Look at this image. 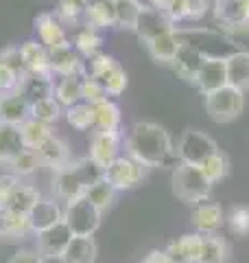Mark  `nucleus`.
Segmentation results:
<instances>
[{
	"label": "nucleus",
	"mask_w": 249,
	"mask_h": 263,
	"mask_svg": "<svg viewBox=\"0 0 249 263\" xmlns=\"http://www.w3.org/2000/svg\"><path fill=\"white\" fill-rule=\"evenodd\" d=\"M101 84H103V88H105L107 97H118V95H122L125 90H127L129 77H127V72H125V70L120 68V64H118L112 72H107V75L101 79Z\"/></svg>",
	"instance_id": "79ce46f5"
},
{
	"label": "nucleus",
	"mask_w": 249,
	"mask_h": 263,
	"mask_svg": "<svg viewBox=\"0 0 249 263\" xmlns=\"http://www.w3.org/2000/svg\"><path fill=\"white\" fill-rule=\"evenodd\" d=\"M83 77L86 75H68L61 77L55 84V99L59 101L61 108H70V105H77L83 101L81 90H83Z\"/></svg>",
	"instance_id": "c85d7f7f"
},
{
	"label": "nucleus",
	"mask_w": 249,
	"mask_h": 263,
	"mask_svg": "<svg viewBox=\"0 0 249 263\" xmlns=\"http://www.w3.org/2000/svg\"><path fill=\"white\" fill-rule=\"evenodd\" d=\"M164 13L173 24L181 22V20H188V0H173L171 7Z\"/></svg>",
	"instance_id": "09e8293b"
},
{
	"label": "nucleus",
	"mask_w": 249,
	"mask_h": 263,
	"mask_svg": "<svg viewBox=\"0 0 249 263\" xmlns=\"http://www.w3.org/2000/svg\"><path fill=\"white\" fill-rule=\"evenodd\" d=\"M199 167H201V171L205 174V178L210 180L212 184L221 182V180L230 174V160H227V156L223 154L221 149H219L217 154H212L210 158H205L201 164H199Z\"/></svg>",
	"instance_id": "4c0bfd02"
},
{
	"label": "nucleus",
	"mask_w": 249,
	"mask_h": 263,
	"mask_svg": "<svg viewBox=\"0 0 249 263\" xmlns=\"http://www.w3.org/2000/svg\"><path fill=\"white\" fill-rule=\"evenodd\" d=\"M118 149H120V132L94 129L92 138H90L88 158L92 160L101 171H105L116 158H118Z\"/></svg>",
	"instance_id": "6e6552de"
},
{
	"label": "nucleus",
	"mask_w": 249,
	"mask_h": 263,
	"mask_svg": "<svg viewBox=\"0 0 249 263\" xmlns=\"http://www.w3.org/2000/svg\"><path fill=\"white\" fill-rule=\"evenodd\" d=\"M81 97H83V101H86V103L96 105V103L105 101V99H107V92H105V88H103L101 81L94 79V77H90V75H86V77H83Z\"/></svg>",
	"instance_id": "a18cd8bd"
},
{
	"label": "nucleus",
	"mask_w": 249,
	"mask_h": 263,
	"mask_svg": "<svg viewBox=\"0 0 249 263\" xmlns=\"http://www.w3.org/2000/svg\"><path fill=\"white\" fill-rule=\"evenodd\" d=\"M22 149H24V143L20 136V127L0 121V167L9 164Z\"/></svg>",
	"instance_id": "a878e982"
},
{
	"label": "nucleus",
	"mask_w": 249,
	"mask_h": 263,
	"mask_svg": "<svg viewBox=\"0 0 249 263\" xmlns=\"http://www.w3.org/2000/svg\"><path fill=\"white\" fill-rule=\"evenodd\" d=\"M31 119V103L24 99L18 90L7 92L0 97V121L9 125H22L24 121Z\"/></svg>",
	"instance_id": "f3484780"
},
{
	"label": "nucleus",
	"mask_w": 249,
	"mask_h": 263,
	"mask_svg": "<svg viewBox=\"0 0 249 263\" xmlns=\"http://www.w3.org/2000/svg\"><path fill=\"white\" fill-rule=\"evenodd\" d=\"M208 0H188V20H199L208 13Z\"/></svg>",
	"instance_id": "3c124183"
},
{
	"label": "nucleus",
	"mask_w": 249,
	"mask_h": 263,
	"mask_svg": "<svg viewBox=\"0 0 249 263\" xmlns=\"http://www.w3.org/2000/svg\"><path fill=\"white\" fill-rule=\"evenodd\" d=\"M29 233H33L31 224H29V215L3 211V233H0V239H5V241H22Z\"/></svg>",
	"instance_id": "2f4dec72"
},
{
	"label": "nucleus",
	"mask_w": 249,
	"mask_h": 263,
	"mask_svg": "<svg viewBox=\"0 0 249 263\" xmlns=\"http://www.w3.org/2000/svg\"><path fill=\"white\" fill-rule=\"evenodd\" d=\"M227 228L234 237H249V204L232 206L227 213Z\"/></svg>",
	"instance_id": "a19ab883"
},
{
	"label": "nucleus",
	"mask_w": 249,
	"mask_h": 263,
	"mask_svg": "<svg viewBox=\"0 0 249 263\" xmlns=\"http://www.w3.org/2000/svg\"><path fill=\"white\" fill-rule=\"evenodd\" d=\"M179 48H181V40H179V35H177L175 31L164 33V35L151 40V42H147L149 55H151L155 62H166V64L175 62Z\"/></svg>",
	"instance_id": "393cba45"
},
{
	"label": "nucleus",
	"mask_w": 249,
	"mask_h": 263,
	"mask_svg": "<svg viewBox=\"0 0 249 263\" xmlns=\"http://www.w3.org/2000/svg\"><path fill=\"white\" fill-rule=\"evenodd\" d=\"M37 158H39V164L42 167H48L55 171H59L61 167H66L72 158H70V149H68V143L64 141L59 136H51L44 145L37 147Z\"/></svg>",
	"instance_id": "4468645a"
},
{
	"label": "nucleus",
	"mask_w": 249,
	"mask_h": 263,
	"mask_svg": "<svg viewBox=\"0 0 249 263\" xmlns=\"http://www.w3.org/2000/svg\"><path fill=\"white\" fill-rule=\"evenodd\" d=\"M0 97H3V92H0Z\"/></svg>",
	"instance_id": "bf43d9fd"
},
{
	"label": "nucleus",
	"mask_w": 249,
	"mask_h": 263,
	"mask_svg": "<svg viewBox=\"0 0 249 263\" xmlns=\"http://www.w3.org/2000/svg\"><path fill=\"white\" fill-rule=\"evenodd\" d=\"M171 186H173V193H175L177 200L186 202V204H195L197 206V204L210 200V193H212L214 184L205 178L201 167L179 162L177 167L173 169Z\"/></svg>",
	"instance_id": "7ed1b4c3"
},
{
	"label": "nucleus",
	"mask_w": 249,
	"mask_h": 263,
	"mask_svg": "<svg viewBox=\"0 0 249 263\" xmlns=\"http://www.w3.org/2000/svg\"><path fill=\"white\" fill-rule=\"evenodd\" d=\"M48 60H51L53 75H59V77L86 75V64L81 62V57L72 48V44L64 46V48H55V51H48Z\"/></svg>",
	"instance_id": "2eb2a0df"
},
{
	"label": "nucleus",
	"mask_w": 249,
	"mask_h": 263,
	"mask_svg": "<svg viewBox=\"0 0 249 263\" xmlns=\"http://www.w3.org/2000/svg\"><path fill=\"white\" fill-rule=\"evenodd\" d=\"M205 60V55L199 51V48H195L193 44H186V42H181V48H179V53L175 57V70H177V75L181 79H186V81H193L195 75L199 72V68H201V64Z\"/></svg>",
	"instance_id": "b1692460"
},
{
	"label": "nucleus",
	"mask_w": 249,
	"mask_h": 263,
	"mask_svg": "<svg viewBox=\"0 0 249 263\" xmlns=\"http://www.w3.org/2000/svg\"><path fill=\"white\" fill-rule=\"evenodd\" d=\"M245 108V92L234 86H223L214 92L205 95V112L214 123H232L236 121Z\"/></svg>",
	"instance_id": "20e7f679"
},
{
	"label": "nucleus",
	"mask_w": 249,
	"mask_h": 263,
	"mask_svg": "<svg viewBox=\"0 0 249 263\" xmlns=\"http://www.w3.org/2000/svg\"><path fill=\"white\" fill-rule=\"evenodd\" d=\"M72 237L74 235L70 233V228L66 226V221L61 219L59 224H55V226L42 230V233L35 235V250L44 259H57L59 261V257L64 254V250L68 248Z\"/></svg>",
	"instance_id": "1a4fd4ad"
},
{
	"label": "nucleus",
	"mask_w": 249,
	"mask_h": 263,
	"mask_svg": "<svg viewBox=\"0 0 249 263\" xmlns=\"http://www.w3.org/2000/svg\"><path fill=\"white\" fill-rule=\"evenodd\" d=\"M144 174H147V167H142L140 162L129 158V156H118V158L103 171V178L116 191H129V189H134L142 182Z\"/></svg>",
	"instance_id": "0eeeda50"
},
{
	"label": "nucleus",
	"mask_w": 249,
	"mask_h": 263,
	"mask_svg": "<svg viewBox=\"0 0 249 263\" xmlns=\"http://www.w3.org/2000/svg\"><path fill=\"white\" fill-rule=\"evenodd\" d=\"M217 3H223V0H214V5H217Z\"/></svg>",
	"instance_id": "4d7b16f0"
},
{
	"label": "nucleus",
	"mask_w": 249,
	"mask_h": 263,
	"mask_svg": "<svg viewBox=\"0 0 249 263\" xmlns=\"http://www.w3.org/2000/svg\"><path fill=\"white\" fill-rule=\"evenodd\" d=\"M24 66H27L29 72H35V75H44V77H55L51 70V60H48V51L44 48V44L39 40H27L20 46Z\"/></svg>",
	"instance_id": "aec40b11"
},
{
	"label": "nucleus",
	"mask_w": 249,
	"mask_h": 263,
	"mask_svg": "<svg viewBox=\"0 0 249 263\" xmlns=\"http://www.w3.org/2000/svg\"><path fill=\"white\" fill-rule=\"evenodd\" d=\"M83 197L90 202V204H94V206L105 213L107 209L112 206V202H114V197H116V189L107 182L105 178H98L96 182H92L88 186V191L83 193Z\"/></svg>",
	"instance_id": "72a5a7b5"
},
{
	"label": "nucleus",
	"mask_w": 249,
	"mask_h": 263,
	"mask_svg": "<svg viewBox=\"0 0 249 263\" xmlns=\"http://www.w3.org/2000/svg\"><path fill=\"white\" fill-rule=\"evenodd\" d=\"M193 84L201 90L203 95H210V92H214V90L227 86V64H225V57L205 55V60L201 64V68H199V72L195 75Z\"/></svg>",
	"instance_id": "9d476101"
},
{
	"label": "nucleus",
	"mask_w": 249,
	"mask_h": 263,
	"mask_svg": "<svg viewBox=\"0 0 249 263\" xmlns=\"http://www.w3.org/2000/svg\"><path fill=\"white\" fill-rule=\"evenodd\" d=\"M96 254L98 246L94 237H72L59 257V263H96Z\"/></svg>",
	"instance_id": "4be33fe9"
},
{
	"label": "nucleus",
	"mask_w": 249,
	"mask_h": 263,
	"mask_svg": "<svg viewBox=\"0 0 249 263\" xmlns=\"http://www.w3.org/2000/svg\"><path fill=\"white\" fill-rule=\"evenodd\" d=\"M98 3H105V0H88V7L90 5H98Z\"/></svg>",
	"instance_id": "5fc2aeb1"
},
{
	"label": "nucleus",
	"mask_w": 249,
	"mask_h": 263,
	"mask_svg": "<svg viewBox=\"0 0 249 263\" xmlns=\"http://www.w3.org/2000/svg\"><path fill=\"white\" fill-rule=\"evenodd\" d=\"M0 64L7 66V68H11L15 70L18 75H27V66H24V60H22V53H20V48H15V46H7L0 51Z\"/></svg>",
	"instance_id": "49530a36"
},
{
	"label": "nucleus",
	"mask_w": 249,
	"mask_h": 263,
	"mask_svg": "<svg viewBox=\"0 0 249 263\" xmlns=\"http://www.w3.org/2000/svg\"><path fill=\"white\" fill-rule=\"evenodd\" d=\"M61 219H64V209L55 200H39L29 213V224H31L33 235L59 224Z\"/></svg>",
	"instance_id": "6ab92c4d"
},
{
	"label": "nucleus",
	"mask_w": 249,
	"mask_h": 263,
	"mask_svg": "<svg viewBox=\"0 0 249 263\" xmlns=\"http://www.w3.org/2000/svg\"><path fill=\"white\" fill-rule=\"evenodd\" d=\"M227 64V84L240 92L249 90V51H236L225 57Z\"/></svg>",
	"instance_id": "5701e85b"
},
{
	"label": "nucleus",
	"mask_w": 249,
	"mask_h": 263,
	"mask_svg": "<svg viewBox=\"0 0 249 263\" xmlns=\"http://www.w3.org/2000/svg\"><path fill=\"white\" fill-rule=\"evenodd\" d=\"M199 250H201V235L199 233H186L177 237L175 241L166 246V254L173 263H197Z\"/></svg>",
	"instance_id": "a211bd4d"
},
{
	"label": "nucleus",
	"mask_w": 249,
	"mask_h": 263,
	"mask_svg": "<svg viewBox=\"0 0 249 263\" xmlns=\"http://www.w3.org/2000/svg\"><path fill=\"white\" fill-rule=\"evenodd\" d=\"M94 129H103V132H118L120 127V108L110 99L96 103L94 105Z\"/></svg>",
	"instance_id": "473e14b6"
},
{
	"label": "nucleus",
	"mask_w": 249,
	"mask_h": 263,
	"mask_svg": "<svg viewBox=\"0 0 249 263\" xmlns=\"http://www.w3.org/2000/svg\"><path fill=\"white\" fill-rule=\"evenodd\" d=\"M20 136L27 149H37L39 145H44L55 134H53V125H46V123L37 119H29L20 125Z\"/></svg>",
	"instance_id": "7c9ffc66"
},
{
	"label": "nucleus",
	"mask_w": 249,
	"mask_h": 263,
	"mask_svg": "<svg viewBox=\"0 0 249 263\" xmlns=\"http://www.w3.org/2000/svg\"><path fill=\"white\" fill-rule=\"evenodd\" d=\"M101 46H103V37L98 35V31H94V29L86 27L74 35V48H77L81 55H86L88 60H92L94 55H98Z\"/></svg>",
	"instance_id": "ea45409f"
},
{
	"label": "nucleus",
	"mask_w": 249,
	"mask_h": 263,
	"mask_svg": "<svg viewBox=\"0 0 249 263\" xmlns=\"http://www.w3.org/2000/svg\"><path fill=\"white\" fill-rule=\"evenodd\" d=\"M20 79L22 75H18L15 70L7 68V66L0 64V92L7 95V92H15L20 86Z\"/></svg>",
	"instance_id": "de8ad7c7"
},
{
	"label": "nucleus",
	"mask_w": 249,
	"mask_h": 263,
	"mask_svg": "<svg viewBox=\"0 0 249 263\" xmlns=\"http://www.w3.org/2000/svg\"><path fill=\"white\" fill-rule=\"evenodd\" d=\"M214 13L225 24L245 27L249 24V0H223L214 5Z\"/></svg>",
	"instance_id": "cd10ccee"
},
{
	"label": "nucleus",
	"mask_w": 249,
	"mask_h": 263,
	"mask_svg": "<svg viewBox=\"0 0 249 263\" xmlns=\"http://www.w3.org/2000/svg\"><path fill=\"white\" fill-rule=\"evenodd\" d=\"M98 178H103V171L90 158L70 160L66 167L53 174V191L59 200L70 202L77 200V197H83L88 186L96 182Z\"/></svg>",
	"instance_id": "f03ea898"
},
{
	"label": "nucleus",
	"mask_w": 249,
	"mask_h": 263,
	"mask_svg": "<svg viewBox=\"0 0 249 263\" xmlns=\"http://www.w3.org/2000/svg\"><path fill=\"white\" fill-rule=\"evenodd\" d=\"M114 3H120V0H114Z\"/></svg>",
	"instance_id": "13d9d810"
},
{
	"label": "nucleus",
	"mask_w": 249,
	"mask_h": 263,
	"mask_svg": "<svg viewBox=\"0 0 249 263\" xmlns=\"http://www.w3.org/2000/svg\"><path fill=\"white\" fill-rule=\"evenodd\" d=\"M18 92L27 99L29 103H35V101H39V99H48V97L55 95V81H53V77L27 72V75L20 79Z\"/></svg>",
	"instance_id": "412c9836"
},
{
	"label": "nucleus",
	"mask_w": 249,
	"mask_h": 263,
	"mask_svg": "<svg viewBox=\"0 0 249 263\" xmlns=\"http://www.w3.org/2000/svg\"><path fill=\"white\" fill-rule=\"evenodd\" d=\"M42 200V195L35 186L31 184H18L13 186L9 195L3 200L0 204V211H7V213H22V215H29L31 209L35 206V204Z\"/></svg>",
	"instance_id": "dca6fc26"
},
{
	"label": "nucleus",
	"mask_w": 249,
	"mask_h": 263,
	"mask_svg": "<svg viewBox=\"0 0 249 263\" xmlns=\"http://www.w3.org/2000/svg\"><path fill=\"white\" fill-rule=\"evenodd\" d=\"M86 27L88 29H107V27H116V5L114 0H105V3H98V5H90L86 13Z\"/></svg>",
	"instance_id": "c756f323"
},
{
	"label": "nucleus",
	"mask_w": 249,
	"mask_h": 263,
	"mask_svg": "<svg viewBox=\"0 0 249 263\" xmlns=\"http://www.w3.org/2000/svg\"><path fill=\"white\" fill-rule=\"evenodd\" d=\"M177 160L179 162H186V164H201L205 158H210L212 154L219 152V145L212 136H208L205 132L201 129H195V127H188L184 129V134L179 136L177 141Z\"/></svg>",
	"instance_id": "423d86ee"
},
{
	"label": "nucleus",
	"mask_w": 249,
	"mask_h": 263,
	"mask_svg": "<svg viewBox=\"0 0 249 263\" xmlns=\"http://www.w3.org/2000/svg\"><path fill=\"white\" fill-rule=\"evenodd\" d=\"M114 5H116V27L136 31L140 11H142L144 5L140 0H120V3H114Z\"/></svg>",
	"instance_id": "c9c22d12"
},
{
	"label": "nucleus",
	"mask_w": 249,
	"mask_h": 263,
	"mask_svg": "<svg viewBox=\"0 0 249 263\" xmlns=\"http://www.w3.org/2000/svg\"><path fill=\"white\" fill-rule=\"evenodd\" d=\"M35 31H37V37H39V42L44 44L46 51H55V48H64V46L72 44L68 35H66L61 22L57 20L53 13H39L35 18Z\"/></svg>",
	"instance_id": "f8f14e48"
},
{
	"label": "nucleus",
	"mask_w": 249,
	"mask_h": 263,
	"mask_svg": "<svg viewBox=\"0 0 249 263\" xmlns=\"http://www.w3.org/2000/svg\"><path fill=\"white\" fill-rule=\"evenodd\" d=\"M31 119H37L46 125H53L61 119V105L55 97H48V99H39V101L31 103Z\"/></svg>",
	"instance_id": "e433bc0d"
},
{
	"label": "nucleus",
	"mask_w": 249,
	"mask_h": 263,
	"mask_svg": "<svg viewBox=\"0 0 249 263\" xmlns=\"http://www.w3.org/2000/svg\"><path fill=\"white\" fill-rule=\"evenodd\" d=\"M230 259V246L221 235L210 233L201 235V250H199L197 263H227Z\"/></svg>",
	"instance_id": "bb28decb"
},
{
	"label": "nucleus",
	"mask_w": 249,
	"mask_h": 263,
	"mask_svg": "<svg viewBox=\"0 0 249 263\" xmlns=\"http://www.w3.org/2000/svg\"><path fill=\"white\" fill-rule=\"evenodd\" d=\"M116 66H118V62H116L112 55L98 53V55H94L92 60H90V66H88L86 75H90V77H94V79L101 81L107 75V72H112L116 68Z\"/></svg>",
	"instance_id": "c03bdc74"
},
{
	"label": "nucleus",
	"mask_w": 249,
	"mask_h": 263,
	"mask_svg": "<svg viewBox=\"0 0 249 263\" xmlns=\"http://www.w3.org/2000/svg\"><path fill=\"white\" fill-rule=\"evenodd\" d=\"M142 263H173V261L169 259V254H166L164 250H151L142 259Z\"/></svg>",
	"instance_id": "603ef678"
},
{
	"label": "nucleus",
	"mask_w": 249,
	"mask_h": 263,
	"mask_svg": "<svg viewBox=\"0 0 249 263\" xmlns=\"http://www.w3.org/2000/svg\"><path fill=\"white\" fill-rule=\"evenodd\" d=\"M7 167L11 169L13 176L24 178V176H33L42 167V164H39V158H37V152L35 149H27V147H24V149L15 156V158L7 164Z\"/></svg>",
	"instance_id": "58836bf2"
},
{
	"label": "nucleus",
	"mask_w": 249,
	"mask_h": 263,
	"mask_svg": "<svg viewBox=\"0 0 249 263\" xmlns=\"http://www.w3.org/2000/svg\"><path fill=\"white\" fill-rule=\"evenodd\" d=\"M175 31L173 22L166 18L164 11H157L153 7H142L140 11V18H138V27H136V33L142 42H151V40L164 35V33H171Z\"/></svg>",
	"instance_id": "9b49d317"
},
{
	"label": "nucleus",
	"mask_w": 249,
	"mask_h": 263,
	"mask_svg": "<svg viewBox=\"0 0 249 263\" xmlns=\"http://www.w3.org/2000/svg\"><path fill=\"white\" fill-rule=\"evenodd\" d=\"M190 221H193V226L199 235H210L221 228V224L225 221V213H223L221 204L205 200L195 206L193 215H190Z\"/></svg>",
	"instance_id": "ddd939ff"
},
{
	"label": "nucleus",
	"mask_w": 249,
	"mask_h": 263,
	"mask_svg": "<svg viewBox=\"0 0 249 263\" xmlns=\"http://www.w3.org/2000/svg\"><path fill=\"white\" fill-rule=\"evenodd\" d=\"M7 263H46V259L42 257L37 250H29V248H20L18 252H13Z\"/></svg>",
	"instance_id": "8fccbe9b"
},
{
	"label": "nucleus",
	"mask_w": 249,
	"mask_h": 263,
	"mask_svg": "<svg viewBox=\"0 0 249 263\" xmlns=\"http://www.w3.org/2000/svg\"><path fill=\"white\" fill-rule=\"evenodd\" d=\"M101 217L103 213L94 204H90L86 197H77V200L66 202L64 221L74 237H94L98 226H101Z\"/></svg>",
	"instance_id": "39448f33"
},
{
	"label": "nucleus",
	"mask_w": 249,
	"mask_h": 263,
	"mask_svg": "<svg viewBox=\"0 0 249 263\" xmlns=\"http://www.w3.org/2000/svg\"><path fill=\"white\" fill-rule=\"evenodd\" d=\"M0 233H3V211H0Z\"/></svg>",
	"instance_id": "6e6d98bb"
},
{
	"label": "nucleus",
	"mask_w": 249,
	"mask_h": 263,
	"mask_svg": "<svg viewBox=\"0 0 249 263\" xmlns=\"http://www.w3.org/2000/svg\"><path fill=\"white\" fill-rule=\"evenodd\" d=\"M66 121L70 123V127L79 129V132H86V129H94V105H90L86 101H81L77 105H70L66 108Z\"/></svg>",
	"instance_id": "f704fd0d"
},
{
	"label": "nucleus",
	"mask_w": 249,
	"mask_h": 263,
	"mask_svg": "<svg viewBox=\"0 0 249 263\" xmlns=\"http://www.w3.org/2000/svg\"><path fill=\"white\" fill-rule=\"evenodd\" d=\"M173 0H149V7H153L157 11H166L171 7Z\"/></svg>",
	"instance_id": "864d4df0"
},
{
	"label": "nucleus",
	"mask_w": 249,
	"mask_h": 263,
	"mask_svg": "<svg viewBox=\"0 0 249 263\" xmlns=\"http://www.w3.org/2000/svg\"><path fill=\"white\" fill-rule=\"evenodd\" d=\"M125 149H127L129 158H134L147 169L169 167V164L177 167L179 164L169 132L151 121H140L129 129L127 138H125Z\"/></svg>",
	"instance_id": "f257e3e1"
},
{
	"label": "nucleus",
	"mask_w": 249,
	"mask_h": 263,
	"mask_svg": "<svg viewBox=\"0 0 249 263\" xmlns=\"http://www.w3.org/2000/svg\"><path fill=\"white\" fill-rule=\"evenodd\" d=\"M88 9V0H57V15L66 22H77Z\"/></svg>",
	"instance_id": "37998d69"
}]
</instances>
